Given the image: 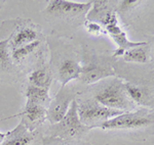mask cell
Returning a JSON list of instances; mask_svg holds the SVG:
<instances>
[{"label": "cell", "instance_id": "11", "mask_svg": "<svg viewBox=\"0 0 154 145\" xmlns=\"http://www.w3.org/2000/svg\"><path fill=\"white\" fill-rule=\"evenodd\" d=\"M81 73V65L75 60L66 59L59 68V81L62 84V89L70 81L79 78Z\"/></svg>", "mask_w": 154, "mask_h": 145}, {"label": "cell", "instance_id": "10", "mask_svg": "<svg viewBox=\"0 0 154 145\" xmlns=\"http://www.w3.org/2000/svg\"><path fill=\"white\" fill-rule=\"evenodd\" d=\"M126 95L130 99L138 105L142 106H151L153 105V96L150 90L146 87H140L131 83H125L123 84Z\"/></svg>", "mask_w": 154, "mask_h": 145}, {"label": "cell", "instance_id": "13", "mask_svg": "<svg viewBox=\"0 0 154 145\" xmlns=\"http://www.w3.org/2000/svg\"><path fill=\"white\" fill-rule=\"evenodd\" d=\"M48 90L49 89L36 87V86H29L26 90V93H25L27 101L40 104L46 109V105H48L51 100V96H49Z\"/></svg>", "mask_w": 154, "mask_h": 145}, {"label": "cell", "instance_id": "16", "mask_svg": "<svg viewBox=\"0 0 154 145\" xmlns=\"http://www.w3.org/2000/svg\"><path fill=\"white\" fill-rule=\"evenodd\" d=\"M11 50L9 39L0 41V72L7 70L11 65Z\"/></svg>", "mask_w": 154, "mask_h": 145}, {"label": "cell", "instance_id": "17", "mask_svg": "<svg viewBox=\"0 0 154 145\" xmlns=\"http://www.w3.org/2000/svg\"><path fill=\"white\" fill-rule=\"evenodd\" d=\"M39 44H40L39 40H36L30 44L22 46V47L12 49L11 50V59L16 60V61L23 60L25 57H27V56L29 54H31L33 51H35L36 48H38Z\"/></svg>", "mask_w": 154, "mask_h": 145}, {"label": "cell", "instance_id": "4", "mask_svg": "<svg viewBox=\"0 0 154 145\" xmlns=\"http://www.w3.org/2000/svg\"><path fill=\"white\" fill-rule=\"evenodd\" d=\"M77 104L78 103L76 102V100H72L70 107L63 120L53 126L51 129L53 136L64 139H72L82 136L88 131L89 128L83 126L79 120Z\"/></svg>", "mask_w": 154, "mask_h": 145}, {"label": "cell", "instance_id": "3", "mask_svg": "<svg viewBox=\"0 0 154 145\" xmlns=\"http://www.w3.org/2000/svg\"><path fill=\"white\" fill-rule=\"evenodd\" d=\"M153 124V114L138 110L136 112H122L97 128L102 130H138Z\"/></svg>", "mask_w": 154, "mask_h": 145}, {"label": "cell", "instance_id": "1", "mask_svg": "<svg viewBox=\"0 0 154 145\" xmlns=\"http://www.w3.org/2000/svg\"><path fill=\"white\" fill-rule=\"evenodd\" d=\"M77 112L83 126L97 128L103 123L121 115L123 112L108 109L98 103L95 99H89L77 104Z\"/></svg>", "mask_w": 154, "mask_h": 145}, {"label": "cell", "instance_id": "12", "mask_svg": "<svg viewBox=\"0 0 154 145\" xmlns=\"http://www.w3.org/2000/svg\"><path fill=\"white\" fill-rule=\"evenodd\" d=\"M37 38H38V34H37V32L34 29L32 28L21 29L11 39H9L11 50L34 42V41L38 40Z\"/></svg>", "mask_w": 154, "mask_h": 145}, {"label": "cell", "instance_id": "2", "mask_svg": "<svg viewBox=\"0 0 154 145\" xmlns=\"http://www.w3.org/2000/svg\"><path fill=\"white\" fill-rule=\"evenodd\" d=\"M94 99L98 103L111 109L130 112L135 109V104L128 97L123 84L120 81H115L107 87H104L95 95Z\"/></svg>", "mask_w": 154, "mask_h": 145}, {"label": "cell", "instance_id": "5", "mask_svg": "<svg viewBox=\"0 0 154 145\" xmlns=\"http://www.w3.org/2000/svg\"><path fill=\"white\" fill-rule=\"evenodd\" d=\"M91 6L93 1L73 2L65 0H53L48 2L45 12L60 18H74L81 14H86Z\"/></svg>", "mask_w": 154, "mask_h": 145}, {"label": "cell", "instance_id": "15", "mask_svg": "<svg viewBox=\"0 0 154 145\" xmlns=\"http://www.w3.org/2000/svg\"><path fill=\"white\" fill-rule=\"evenodd\" d=\"M123 58L128 62H136V63H147L150 57L148 55V52L143 47H135L131 48L128 50L125 51Z\"/></svg>", "mask_w": 154, "mask_h": 145}, {"label": "cell", "instance_id": "7", "mask_svg": "<svg viewBox=\"0 0 154 145\" xmlns=\"http://www.w3.org/2000/svg\"><path fill=\"white\" fill-rule=\"evenodd\" d=\"M72 98L70 95L59 93L54 100H51L46 109V119L53 125L61 122L68 112Z\"/></svg>", "mask_w": 154, "mask_h": 145}, {"label": "cell", "instance_id": "6", "mask_svg": "<svg viewBox=\"0 0 154 145\" xmlns=\"http://www.w3.org/2000/svg\"><path fill=\"white\" fill-rule=\"evenodd\" d=\"M22 117V122L29 131H33L34 128L41 125L46 119V109L40 104L27 101L23 112L19 114Z\"/></svg>", "mask_w": 154, "mask_h": 145}, {"label": "cell", "instance_id": "14", "mask_svg": "<svg viewBox=\"0 0 154 145\" xmlns=\"http://www.w3.org/2000/svg\"><path fill=\"white\" fill-rule=\"evenodd\" d=\"M29 81L32 86L49 89V86L51 84V76L44 68H38L30 74Z\"/></svg>", "mask_w": 154, "mask_h": 145}, {"label": "cell", "instance_id": "19", "mask_svg": "<svg viewBox=\"0 0 154 145\" xmlns=\"http://www.w3.org/2000/svg\"><path fill=\"white\" fill-rule=\"evenodd\" d=\"M6 133H0V143L4 140V137H5Z\"/></svg>", "mask_w": 154, "mask_h": 145}, {"label": "cell", "instance_id": "8", "mask_svg": "<svg viewBox=\"0 0 154 145\" xmlns=\"http://www.w3.org/2000/svg\"><path fill=\"white\" fill-rule=\"evenodd\" d=\"M114 75L115 73L111 68L100 65L98 63H88L84 67H81L79 79L85 84H94L102 79Z\"/></svg>", "mask_w": 154, "mask_h": 145}, {"label": "cell", "instance_id": "9", "mask_svg": "<svg viewBox=\"0 0 154 145\" xmlns=\"http://www.w3.org/2000/svg\"><path fill=\"white\" fill-rule=\"evenodd\" d=\"M33 140L34 134L21 122L12 131L6 133L0 145H31Z\"/></svg>", "mask_w": 154, "mask_h": 145}, {"label": "cell", "instance_id": "18", "mask_svg": "<svg viewBox=\"0 0 154 145\" xmlns=\"http://www.w3.org/2000/svg\"><path fill=\"white\" fill-rule=\"evenodd\" d=\"M86 29H88V31L89 32V33H93V34L103 33L100 25L97 24V23H94V22H91V23L86 24Z\"/></svg>", "mask_w": 154, "mask_h": 145}]
</instances>
